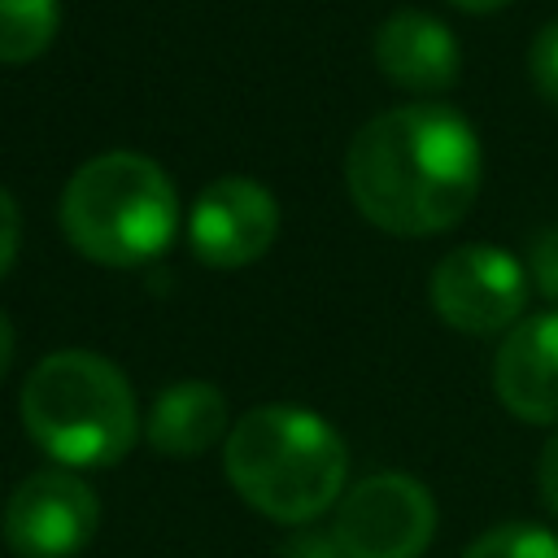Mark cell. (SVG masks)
Returning a JSON list of instances; mask_svg holds the SVG:
<instances>
[{"label":"cell","mask_w":558,"mask_h":558,"mask_svg":"<svg viewBox=\"0 0 558 558\" xmlns=\"http://www.w3.org/2000/svg\"><path fill=\"white\" fill-rule=\"evenodd\" d=\"M61 31V0H0V65L39 61Z\"/></svg>","instance_id":"12"},{"label":"cell","mask_w":558,"mask_h":558,"mask_svg":"<svg viewBox=\"0 0 558 558\" xmlns=\"http://www.w3.org/2000/svg\"><path fill=\"white\" fill-rule=\"evenodd\" d=\"M427 296L445 327L462 336H506L527 310L532 275L497 244H462L436 262Z\"/></svg>","instance_id":"6"},{"label":"cell","mask_w":558,"mask_h":558,"mask_svg":"<svg viewBox=\"0 0 558 558\" xmlns=\"http://www.w3.org/2000/svg\"><path fill=\"white\" fill-rule=\"evenodd\" d=\"M527 275H532V288H541V296L549 301V310H558V227H549L532 240Z\"/></svg>","instance_id":"15"},{"label":"cell","mask_w":558,"mask_h":558,"mask_svg":"<svg viewBox=\"0 0 558 558\" xmlns=\"http://www.w3.org/2000/svg\"><path fill=\"white\" fill-rule=\"evenodd\" d=\"M227 432H231L227 392L209 379L166 384L144 414V440L166 458H196L222 445Z\"/></svg>","instance_id":"11"},{"label":"cell","mask_w":558,"mask_h":558,"mask_svg":"<svg viewBox=\"0 0 558 558\" xmlns=\"http://www.w3.org/2000/svg\"><path fill=\"white\" fill-rule=\"evenodd\" d=\"M449 4H458V9H466V13H497V9H506L510 0H449Z\"/></svg>","instance_id":"20"},{"label":"cell","mask_w":558,"mask_h":558,"mask_svg":"<svg viewBox=\"0 0 558 558\" xmlns=\"http://www.w3.org/2000/svg\"><path fill=\"white\" fill-rule=\"evenodd\" d=\"M17 248H22V209H17L13 192L0 183V279L13 270Z\"/></svg>","instance_id":"16"},{"label":"cell","mask_w":558,"mask_h":558,"mask_svg":"<svg viewBox=\"0 0 558 558\" xmlns=\"http://www.w3.org/2000/svg\"><path fill=\"white\" fill-rule=\"evenodd\" d=\"M100 523L96 488L70 466L31 471L4 501L0 532L17 558H74Z\"/></svg>","instance_id":"7"},{"label":"cell","mask_w":558,"mask_h":558,"mask_svg":"<svg viewBox=\"0 0 558 558\" xmlns=\"http://www.w3.org/2000/svg\"><path fill=\"white\" fill-rule=\"evenodd\" d=\"M222 471L248 510L301 527L344 497L349 449L323 414L270 401L231 423L222 440Z\"/></svg>","instance_id":"2"},{"label":"cell","mask_w":558,"mask_h":558,"mask_svg":"<svg viewBox=\"0 0 558 558\" xmlns=\"http://www.w3.org/2000/svg\"><path fill=\"white\" fill-rule=\"evenodd\" d=\"M484 153L475 126L440 100L375 113L344 153V187L384 235L423 240L453 231L480 196Z\"/></svg>","instance_id":"1"},{"label":"cell","mask_w":558,"mask_h":558,"mask_svg":"<svg viewBox=\"0 0 558 558\" xmlns=\"http://www.w3.org/2000/svg\"><path fill=\"white\" fill-rule=\"evenodd\" d=\"M536 493H541L545 510L558 519V432L536 453Z\"/></svg>","instance_id":"18"},{"label":"cell","mask_w":558,"mask_h":558,"mask_svg":"<svg viewBox=\"0 0 558 558\" xmlns=\"http://www.w3.org/2000/svg\"><path fill=\"white\" fill-rule=\"evenodd\" d=\"M57 214L70 248L109 270L157 262L183 227L174 179L135 148L87 157L65 179Z\"/></svg>","instance_id":"4"},{"label":"cell","mask_w":558,"mask_h":558,"mask_svg":"<svg viewBox=\"0 0 558 558\" xmlns=\"http://www.w3.org/2000/svg\"><path fill=\"white\" fill-rule=\"evenodd\" d=\"M331 536L349 558H423L436 536V497L405 471H375L344 488Z\"/></svg>","instance_id":"5"},{"label":"cell","mask_w":558,"mask_h":558,"mask_svg":"<svg viewBox=\"0 0 558 558\" xmlns=\"http://www.w3.org/2000/svg\"><path fill=\"white\" fill-rule=\"evenodd\" d=\"M527 78H532V87L558 109V17L545 22V26L532 35V48H527Z\"/></svg>","instance_id":"14"},{"label":"cell","mask_w":558,"mask_h":558,"mask_svg":"<svg viewBox=\"0 0 558 558\" xmlns=\"http://www.w3.org/2000/svg\"><path fill=\"white\" fill-rule=\"evenodd\" d=\"M17 414L52 466L70 471L113 466L144 436L131 379L92 349H57L39 357L22 379Z\"/></svg>","instance_id":"3"},{"label":"cell","mask_w":558,"mask_h":558,"mask_svg":"<svg viewBox=\"0 0 558 558\" xmlns=\"http://www.w3.org/2000/svg\"><path fill=\"white\" fill-rule=\"evenodd\" d=\"M497 401L536 427H558V310L523 314L493 353Z\"/></svg>","instance_id":"9"},{"label":"cell","mask_w":558,"mask_h":558,"mask_svg":"<svg viewBox=\"0 0 558 558\" xmlns=\"http://www.w3.org/2000/svg\"><path fill=\"white\" fill-rule=\"evenodd\" d=\"M183 231L201 266L244 270L270 253L279 235V201L248 174H222L196 192Z\"/></svg>","instance_id":"8"},{"label":"cell","mask_w":558,"mask_h":558,"mask_svg":"<svg viewBox=\"0 0 558 558\" xmlns=\"http://www.w3.org/2000/svg\"><path fill=\"white\" fill-rule=\"evenodd\" d=\"M375 65L401 92L436 100L462 74L458 35L427 9H397L375 31Z\"/></svg>","instance_id":"10"},{"label":"cell","mask_w":558,"mask_h":558,"mask_svg":"<svg viewBox=\"0 0 558 558\" xmlns=\"http://www.w3.org/2000/svg\"><path fill=\"white\" fill-rule=\"evenodd\" d=\"M279 558H349L344 549H340V541L331 536V532H296V536H288L283 541V549H279Z\"/></svg>","instance_id":"17"},{"label":"cell","mask_w":558,"mask_h":558,"mask_svg":"<svg viewBox=\"0 0 558 558\" xmlns=\"http://www.w3.org/2000/svg\"><path fill=\"white\" fill-rule=\"evenodd\" d=\"M13 353H17V331H13L9 314L0 310V379H4V375H9V366H13Z\"/></svg>","instance_id":"19"},{"label":"cell","mask_w":558,"mask_h":558,"mask_svg":"<svg viewBox=\"0 0 558 558\" xmlns=\"http://www.w3.org/2000/svg\"><path fill=\"white\" fill-rule=\"evenodd\" d=\"M462 558H558V536L541 523H497L484 536H475Z\"/></svg>","instance_id":"13"}]
</instances>
